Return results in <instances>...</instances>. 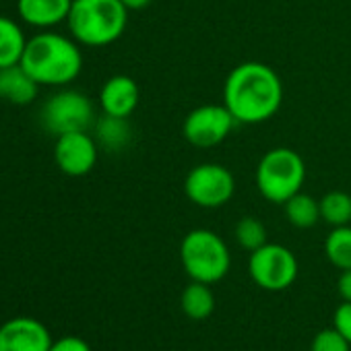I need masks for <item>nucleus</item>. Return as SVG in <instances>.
I'll use <instances>...</instances> for the list:
<instances>
[{
  "label": "nucleus",
  "mask_w": 351,
  "mask_h": 351,
  "mask_svg": "<svg viewBox=\"0 0 351 351\" xmlns=\"http://www.w3.org/2000/svg\"><path fill=\"white\" fill-rule=\"evenodd\" d=\"M283 81L265 62H242L234 66L223 85V106L238 124H263L283 106Z\"/></svg>",
  "instance_id": "1"
},
{
  "label": "nucleus",
  "mask_w": 351,
  "mask_h": 351,
  "mask_svg": "<svg viewBox=\"0 0 351 351\" xmlns=\"http://www.w3.org/2000/svg\"><path fill=\"white\" fill-rule=\"evenodd\" d=\"M81 44L56 32H42L27 40L21 66L38 81V85L62 87L73 83L83 71Z\"/></svg>",
  "instance_id": "2"
},
{
  "label": "nucleus",
  "mask_w": 351,
  "mask_h": 351,
  "mask_svg": "<svg viewBox=\"0 0 351 351\" xmlns=\"http://www.w3.org/2000/svg\"><path fill=\"white\" fill-rule=\"evenodd\" d=\"M128 13L120 0H73L66 25L81 46L104 48L124 36Z\"/></svg>",
  "instance_id": "3"
},
{
  "label": "nucleus",
  "mask_w": 351,
  "mask_h": 351,
  "mask_svg": "<svg viewBox=\"0 0 351 351\" xmlns=\"http://www.w3.org/2000/svg\"><path fill=\"white\" fill-rule=\"evenodd\" d=\"M254 180L265 201L285 205L293 195L302 193L306 182V163L298 151L289 147H275L261 157Z\"/></svg>",
  "instance_id": "4"
},
{
  "label": "nucleus",
  "mask_w": 351,
  "mask_h": 351,
  "mask_svg": "<svg viewBox=\"0 0 351 351\" xmlns=\"http://www.w3.org/2000/svg\"><path fill=\"white\" fill-rule=\"evenodd\" d=\"M180 261L193 281L209 285L221 281L232 267V254L226 240L205 228L193 230L182 238Z\"/></svg>",
  "instance_id": "5"
},
{
  "label": "nucleus",
  "mask_w": 351,
  "mask_h": 351,
  "mask_svg": "<svg viewBox=\"0 0 351 351\" xmlns=\"http://www.w3.org/2000/svg\"><path fill=\"white\" fill-rule=\"evenodd\" d=\"M95 120L97 116L91 97L77 89L56 91L44 101L40 110L42 126L54 136L77 130H89L93 128Z\"/></svg>",
  "instance_id": "6"
},
{
  "label": "nucleus",
  "mask_w": 351,
  "mask_h": 351,
  "mask_svg": "<svg viewBox=\"0 0 351 351\" xmlns=\"http://www.w3.org/2000/svg\"><path fill=\"white\" fill-rule=\"evenodd\" d=\"M186 199L201 209H219L236 195V178L221 163H199L184 178Z\"/></svg>",
  "instance_id": "7"
},
{
  "label": "nucleus",
  "mask_w": 351,
  "mask_h": 351,
  "mask_svg": "<svg viewBox=\"0 0 351 351\" xmlns=\"http://www.w3.org/2000/svg\"><path fill=\"white\" fill-rule=\"evenodd\" d=\"M298 271V258L287 246L267 242L258 250L250 252L248 273L261 289L283 291L295 281Z\"/></svg>",
  "instance_id": "8"
},
{
  "label": "nucleus",
  "mask_w": 351,
  "mask_h": 351,
  "mask_svg": "<svg viewBox=\"0 0 351 351\" xmlns=\"http://www.w3.org/2000/svg\"><path fill=\"white\" fill-rule=\"evenodd\" d=\"M236 124V118L223 104H203L189 112L182 124V134L193 147L211 149L221 145Z\"/></svg>",
  "instance_id": "9"
},
{
  "label": "nucleus",
  "mask_w": 351,
  "mask_h": 351,
  "mask_svg": "<svg viewBox=\"0 0 351 351\" xmlns=\"http://www.w3.org/2000/svg\"><path fill=\"white\" fill-rule=\"evenodd\" d=\"M99 155V145L89 130H77V132H66L56 136L54 143V161L56 167L71 176V178H81L87 176Z\"/></svg>",
  "instance_id": "10"
},
{
  "label": "nucleus",
  "mask_w": 351,
  "mask_h": 351,
  "mask_svg": "<svg viewBox=\"0 0 351 351\" xmlns=\"http://www.w3.org/2000/svg\"><path fill=\"white\" fill-rule=\"evenodd\" d=\"M52 335L44 322L17 316L0 324V351H50Z\"/></svg>",
  "instance_id": "11"
},
{
  "label": "nucleus",
  "mask_w": 351,
  "mask_h": 351,
  "mask_svg": "<svg viewBox=\"0 0 351 351\" xmlns=\"http://www.w3.org/2000/svg\"><path fill=\"white\" fill-rule=\"evenodd\" d=\"M138 99H141L138 85L128 75H114L99 89L101 114L130 118L134 110L138 108Z\"/></svg>",
  "instance_id": "12"
},
{
  "label": "nucleus",
  "mask_w": 351,
  "mask_h": 351,
  "mask_svg": "<svg viewBox=\"0 0 351 351\" xmlns=\"http://www.w3.org/2000/svg\"><path fill=\"white\" fill-rule=\"evenodd\" d=\"M73 0H17V15L36 29H50L66 23Z\"/></svg>",
  "instance_id": "13"
},
{
  "label": "nucleus",
  "mask_w": 351,
  "mask_h": 351,
  "mask_svg": "<svg viewBox=\"0 0 351 351\" xmlns=\"http://www.w3.org/2000/svg\"><path fill=\"white\" fill-rule=\"evenodd\" d=\"M38 93V81L21 64L0 69V99L13 106H29L32 101H36Z\"/></svg>",
  "instance_id": "14"
},
{
  "label": "nucleus",
  "mask_w": 351,
  "mask_h": 351,
  "mask_svg": "<svg viewBox=\"0 0 351 351\" xmlns=\"http://www.w3.org/2000/svg\"><path fill=\"white\" fill-rule=\"evenodd\" d=\"M132 126L128 118H118L110 114H101L93 124V136L99 145V149L118 153L124 151L132 143Z\"/></svg>",
  "instance_id": "15"
},
{
  "label": "nucleus",
  "mask_w": 351,
  "mask_h": 351,
  "mask_svg": "<svg viewBox=\"0 0 351 351\" xmlns=\"http://www.w3.org/2000/svg\"><path fill=\"white\" fill-rule=\"evenodd\" d=\"M27 40L29 38L15 19L0 15V69L21 62Z\"/></svg>",
  "instance_id": "16"
},
{
  "label": "nucleus",
  "mask_w": 351,
  "mask_h": 351,
  "mask_svg": "<svg viewBox=\"0 0 351 351\" xmlns=\"http://www.w3.org/2000/svg\"><path fill=\"white\" fill-rule=\"evenodd\" d=\"M182 312L193 320H205L215 310V293L209 283L193 281L184 287L180 295Z\"/></svg>",
  "instance_id": "17"
},
{
  "label": "nucleus",
  "mask_w": 351,
  "mask_h": 351,
  "mask_svg": "<svg viewBox=\"0 0 351 351\" xmlns=\"http://www.w3.org/2000/svg\"><path fill=\"white\" fill-rule=\"evenodd\" d=\"M285 217L295 230H310L320 221V205L312 195L298 193L285 205Z\"/></svg>",
  "instance_id": "18"
},
{
  "label": "nucleus",
  "mask_w": 351,
  "mask_h": 351,
  "mask_svg": "<svg viewBox=\"0 0 351 351\" xmlns=\"http://www.w3.org/2000/svg\"><path fill=\"white\" fill-rule=\"evenodd\" d=\"M320 221L330 228H341L351 223V195L343 191H330L318 199Z\"/></svg>",
  "instance_id": "19"
},
{
  "label": "nucleus",
  "mask_w": 351,
  "mask_h": 351,
  "mask_svg": "<svg viewBox=\"0 0 351 351\" xmlns=\"http://www.w3.org/2000/svg\"><path fill=\"white\" fill-rule=\"evenodd\" d=\"M324 256L339 271L351 269V223L330 230L324 240Z\"/></svg>",
  "instance_id": "20"
},
{
  "label": "nucleus",
  "mask_w": 351,
  "mask_h": 351,
  "mask_svg": "<svg viewBox=\"0 0 351 351\" xmlns=\"http://www.w3.org/2000/svg\"><path fill=\"white\" fill-rule=\"evenodd\" d=\"M234 236H236V242L240 244V248H244L248 252H254L269 242V234H267L265 223L252 215H246L236 223Z\"/></svg>",
  "instance_id": "21"
},
{
  "label": "nucleus",
  "mask_w": 351,
  "mask_h": 351,
  "mask_svg": "<svg viewBox=\"0 0 351 351\" xmlns=\"http://www.w3.org/2000/svg\"><path fill=\"white\" fill-rule=\"evenodd\" d=\"M310 351H351V343L332 326L320 330L310 345Z\"/></svg>",
  "instance_id": "22"
},
{
  "label": "nucleus",
  "mask_w": 351,
  "mask_h": 351,
  "mask_svg": "<svg viewBox=\"0 0 351 351\" xmlns=\"http://www.w3.org/2000/svg\"><path fill=\"white\" fill-rule=\"evenodd\" d=\"M332 328L351 343V302H341L332 314Z\"/></svg>",
  "instance_id": "23"
},
{
  "label": "nucleus",
  "mask_w": 351,
  "mask_h": 351,
  "mask_svg": "<svg viewBox=\"0 0 351 351\" xmlns=\"http://www.w3.org/2000/svg\"><path fill=\"white\" fill-rule=\"evenodd\" d=\"M50 351H91V347H89V343L85 339L69 335V337L52 341Z\"/></svg>",
  "instance_id": "24"
},
{
  "label": "nucleus",
  "mask_w": 351,
  "mask_h": 351,
  "mask_svg": "<svg viewBox=\"0 0 351 351\" xmlns=\"http://www.w3.org/2000/svg\"><path fill=\"white\" fill-rule=\"evenodd\" d=\"M337 291L343 302H351V269L341 271V275L337 279Z\"/></svg>",
  "instance_id": "25"
},
{
  "label": "nucleus",
  "mask_w": 351,
  "mask_h": 351,
  "mask_svg": "<svg viewBox=\"0 0 351 351\" xmlns=\"http://www.w3.org/2000/svg\"><path fill=\"white\" fill-rule=\"evenodd\" d=\"M120 3L128 9V11H143V9H147L153 0H120Z\"/></svg>",
  "instance_id": "26"
}]
</instances>
